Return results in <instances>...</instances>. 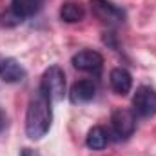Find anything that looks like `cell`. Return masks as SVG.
Returning a JSON list of instances; mask_svg holds the SVG:
<instances>
[{"label":"cell","instance_id":"7c38bea8","mask_svg":"<svg viewBox=\"0 0 156 156\" xmlns=\"http://www.w3.org/2000/svg\"><path fill=\"white\" fill-rule=\"evenodd\" d=\"M83 16H85V9H83V5H80L76 2H66L60 7V18L67 24L80 22V20H83Z\"/></svg>","mask_w":156,"mask_h":156},{"label":"cell","instance_id":"ba28073f","mask_svg":"<svg viewBox=\"0 0 156 156\" xmlns=\"http://www.w3.org/2000/svg\"><path fill=\"white\" fill-rule=\"evenodd\" d=\"M26 69L20 62H16L15 58H4L0 62V78L5 83H18L26 78Z\"/></svg>","mask_w":156,"mask_h":156},{"label":"cell","instance_id":"277c9868","mask_svg":"<svg viewBox=\"0 0 156 156\" xmlns=\"http://www.w3.org/2000/svg\"><path fill=\"white\" fill-rule=\"evenodd\" d=\"M133 111L142 118L156 115V91L149 85H142L136 89L133 96Z\"/></svg>","mask_w":156,"mask_h":156},{"label":"cell","instance_id":"8992f818","mask_svg":"<svg viewBox=\"0 0 156 156\" xmlns=\"http://www.w3.org/2000/svg\"><path fill=\"white\" fill-rule=\"evenodd\" d=\"M71 62L78 71H83V73H89V75H94V76H98L104 69L102 55L98 51H93V49H85V51L76 53Z\"/></svg>","mask_w":156,"mask_h":156},{"label":"cell","instance_id":"5bb4252c","mask_svg":"<svg viewBox=\"0 0 156 156\" xmlns=\"http://www.w3.org/2000/svg\"><path fill=\"white\" fill-rule=\"evenodd\" d=\"M20 156H38L33 149H22V153H20Z\"/></svg>","mask_w":156,"mask_h":156},{"label":"cell","instance_id":"6da1fadb","mask_svg":"<svg viewBox=\"0 0 156 156\" xmlns=\"http://www.w3.org/2000/svg\"><path fill=\"white\" fill-rule=\"evenodd\" d=\"M53 122V109H51V98L38 87V91L33 94L27 105L26 113V134L31 140H40L47 134Z\"/></svg>","mask_w":156,"mask_h":156},{"label":"cell","instance_id":"4fadbf2b","mask_svg":"<svg viewBox=\"0 0 156 156\" xmlns=\"http://www.w3.org/2000/svg\"><path fill=\"white\" fill-rule=\"evenodd\" d=\"M5 125H7V115H5V111L0 107V133L5 129Z\"/></svg>","mask_w":156,"mask_h":156},{"label":"cell","instance_id":"7a4b0ae2","mask_svg":"<svg viewBox=\"0 0 156 156\" xmlns=\"http://www.w3.org/2000/svg\"><path fill=\"white\" fill-rule=\"evenodd\" d=\"M40 89L51 98V102H60L66 96V75L58 66H51L44 71L40 80Z\"/></svg>","mask_w":156,"mask_h":156},{"label":"cell","instance_id":"3957f363","mask_svg":"<svg viewBox=\"0 0 156 156\" xmlns=\"http://www.w3.org/2000/svg\"><path fill=\"white\" fill-rule=\"evenodd\" d=\"M91 11L100 22H104L111 27L125 22V11L107 0H91Z\"/></svg>","mask_w":156,"mask_h":156},{"label":"cell","instance_id":"5b68a950","mask_svg":"<svg viewBox=\"0 0 156 156\" xmlns=\"http://www.w3.org/2000/svg\"><path fill=\"white\" fill-rule=\"evenodd\" d=\"M111 129L118 140L129 138L136 129V115L131 109H116L111 115Z\"/></svg>","mask_w":156,"mask_h":156},{"label":"cell","instance_id":"52a82bcc","mask_svg":"<svg viewBox=\"0 0 156 156\" xmlns=\"http://www.w3.org/2000/svg\"><path fill=\"white\" fill-rule=\"evenodd\" d=\"M69 96H71L73 104H87L96 96V83L93 80H87V78L78 80L73 83Z\"/></svg>","mask_w":156,"mask_h":156},{"label":"cell","instance_id":"9c48e42d","mask_svg":"<svg viewBox=\"0 0 156 156\" xmlns=\"http://www.w3.org/2000/svg\"><path fill=\"white\" fill-rule=\"evenodd\" d=\"M44 0H11V13L22 22L24 18H29L33 15H37L42 9Z\"/></svg>","mask_w":156,"mask_h":156},{"label":"cell","instance_id":"8fae6325","mask_svg":"<svg viewBox=\"0 0 156 156\" xmlns=\"http://www.w3.org/2000/svg\"><path fill=\"white\" fill-rule=\"evenodd\" d=\"M85 145H87L89 149H93V151H104V149L109 145V133H107L104 127H100V125L93 127V129L87 133Z\"/></svg>","mask_w":156,"mask_h":156},{"label":"cell","instance_id":"30bf717a","mask_svg":"<svg viewBox=\"0 0 156 156\" xmlns=\"http://www.w3.org/2000/svg\"><path fill=\"white\" fill-rule=\"evenodd\" d=\"M109 82H111V87L115 89V93L116 94H127L129 91H131V87H133V76H131V73L127 71V69H123V67H116V69H113L111 71V75H109Z\"/></svg>","mask_w":156,"mask_h":156}]
</instances>
